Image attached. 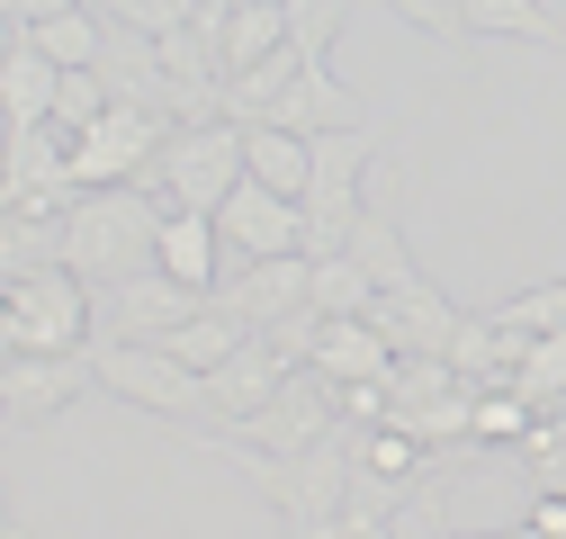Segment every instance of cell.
<instances>
[{"mask_svg": "<svg viewBox=\"0 0 566 539\" xmlns=\"http://www.w3.org/2000/svg\"><path fill=\"white\" fill-rule=\"evenodd\" d=\"M342 19H350V0H289V45H297L306 63H324L333 36H342Z\"/></svg>", "mask_w": 566, "mask_h": 539, "instance_id": "cell-22", "label": "cell"}, {"mask_svg": "<svg viewBox=\"0 0 566 539\" xmlns=\"http://www.w3.org/2000/svg\"><path fill=\"white\" fill-rule=\"evenodd\" d=\"M63 216L73 208H0V270H10V279L54 270L63 261Z\"/></svg>", "mask_w": 566, "mask_h": 539, "instance_id": "cell-16", "label": "cell"}, {"mask_svg": "<svg viewBox=\"0 0 566 539\" xmlns=\"http://www.w3.org/2000/svg\"><path fill=\"white\" fill-rule=\"evenodd\" d=\"M378 10H387V19H405L413 36H441V45H450V36H468V0H378Z\"/></svg>", "mask_w": 566, "mask_h": 539, "instance_id": "cell-25", "label": "cell"}, {"mask_svg": "<svg viewBox=\"0 0 566 539\" xmlns=\"http://www.w3.org/2000/svg\"><path fill=\"white\" fill-rule=\"evenodd\" d=\"M297 369H306V360H289V351L270 342V332H252V342H243L234 360H217V369H207V423H217V432L252 423V414H261V404H270L279 387H289Z\"/></svg>", "mask_w": 566, "mask_h": 539, "instance_id": "cell-8", "label": "cell"}, {"mask_svg": "<svg viewBox=\"0 0 566 539\" xmlns=\"http://www.w3.org/2000/svg\"><path fill=\"white\" fill-rule=\"evenodd\" d=\"M494 315H504V324H522V332H566V279H539V288L504 297Z\"/></svg>", "mask_w": 566, "mask_h": 539, "instance_id": "cell-24", "label": "cell"}, {"mask_svg": "<svg viewBox=\"0 0 566 539\" xmlns=\"http://www.w3.org/2000/svg\"><path fill=\"white\" fill-rule=\"evenodd\" d=\"M531 423H539V404H531L522 387H476V423H468V441H476V450H522Z\"/></svg>", "mask_w": 566, "mask_h": 539, "instance_id": "cell-19", "label": "cell"}, {"mask_svg": "<svg viewBox=\"0 0 566 539\" xmlns=\"http://www.w3.org/2000/svg\"><path fill=\"white\" fill-rule=\"evenodd\" d=\"M91 10L108 28H126V36H180L198 19V0H91Z\"/></svg>", "mask_w": 566, "mask_h": 539, "instance_id": "cell-21", "label": "cell"}, {"mask_svg": "<svg viewBox=\"0 0 566 539\" xmlns=\"http://www.w3.org/2000/svg\"><path fill=\"white\" fill-rule=\"evenodd\" d=\"M432 539H494V530H450V521H441V530H432Z\"/></svg>", "mask_w": 566, "mask_h": 539, "instance_id": "cell-29", "label": "cell"}, {"mask_svg": "<svg viewBox=\"0 0 566 539\" xmlns=\"http://www.w3.org/2000/svg\"><path fill=\"white\" fill-rule=\"evenodd\" d=\"M163 216H171V198H154L145 180L135 189H82L73 216H63V270H82L91 288H117L135 270H154Z\"/></svg>", "mask_w": 566, "mask_h": 539, "instance_id": "cell-1", "label": "cell"}, {"mask_svg": "<svg viewBox=\"0 0 566 539\" xmlns=\"http://www.w3.org/2000/svg\"><path fill=\"white\" fill-rule=\"evenodd\" d=\"M154 270H171V279H189V288L217 297L226 225H217V216H198V208H171V216H163V234H154Z\"/></svg>", "mask_w": 566, "mask_h": 539, "instance_id": "cell-12", "label": "cell"}, {"mask_svg": "<svg viewBox=\"0 0 566 539\" xmlns=\"http://www.w3.org/2000/svg\"><path fill=\"white\" fill-rule=\"evenodd\" d=\"M63 10H91V0H10V28H45Z\"/></svg>", "mask_w": 566, "mask_h": 539, "instance_id": "cell-26", "label": "cell"}, {"mask_svg": "<svg viewBox=\"0 0 566 539\" xmlns=\"http://www.w3.org/2000/svg\"><path fill=\"white\" fill-rule=\"evenodd\" d=\"M494 539H548V530H531V521H504V530H494Z\"/></svg>", "mask_w": 566, "mask_h": 539, "instance_id": "cell-28", "label": "cell"}, {"mask_svg": "<svg viewBox=\"0 0 566 539\" xmlns=\"http://www.w3.org/2000/svg\"><path fill=\"white\" fill-rule=\"evenodd\" d=\"M243 180H252V162H243V126H234V117L171 126V145H163V162H154V189L171 198V208H198V216H217Z\"/></svg>", "mask_w": 566, "mask_h": 539, "instance_id": "cell-4", "label": "cell"}, {"mask_svg": "<svg viewBox=\"0 0 566 539\" xmlns=\"http://www.w3.org/2000/svg\"><path fill=\"white\" fill-rule=\"evenodd\" d=\"M54 99H63V63H45V54L28 45V28H10V63H0V108H10V135L54 126Z\"/></svg>", "mask_w": 566, "mask_h": 539, "instance_id": "cell-13", "label": "cell"}, {"mask_svg": "<svg viewBox=\"0 0 566 539\" xmlns=\"http://www.w3.org/2000/svg\"><path fill=\"white\" fill-rule=\"evenodd\" d=\"M522 395L539 404H566V332H531V360H522Z\"/></svg>", "mask_w": 566, "mask_h": 539, "instance_id": "cell-23", "label": "cell"}, {"mask_svg": "<svg viewBox=\"0 0 566 539\" xmlns=\"http://www.w3.org/2000/svg\"><path fill=\"white\" fill-rule=\"evenodd\" d=\"M91 360H99V395L135 404V414H154V423H207V369L171 360L163 342L108 332V342H91Z\"/></svg>", "mask_w": 566, "mask_h": 539, "instance_id": "cell-3", "label": "cell"}, {"mask_svg": "<svg viewBox=\"0 0 566 539\" xmlns=\"http://www.w3.org/2000/svg\"><path fill=\"white\" fill-rule=\"evenodd\" d=\"M350 261L378 279V297H396V288L422 279V270H413V243H405V225H396L387 208H360V225H350Z\"/></svg>", "mask_w": 566, "mask_h": 539, "instance_id": "cell-17", "label": "cell"}, {"mask_svg": "<svg viewBox=\"0 0 566 539\" xmlns=\"http://www.w3.org/2000/svg\"><path fill=\"white\" fill-rule=\"evenodd\" d=\"M333 432H342V387H333L324 369H297L252 423H234V441H252V450H315V441H333Z\"/></svg>", "mask_w": 566, "mask_h": 539, "instance_id": "cell-5", "label": "cell"}, {"mask_svg": "<svg viewBox=\"0 0 566 539\" xmlns=\"http://www.w3.org/2000/svg\"><path fill=\"white\" fill-rule=\"evenodd\" d=\"M396 332L378 324V315H324V332H315V351H306V369H324L333 387H387L396 378Z\"/></svg>", "mask_w": 566, "mask_h": 539, "instance_id": "cell-11", "label": "cell"}, {"mask_svg": "<svg viewBox=\"0 0 566 539\" xmlns=\"http://www.w3.org/2000/svg\"><path fill=\"white\" fill-rule=\"evenodd\" d=\"M217 225H226V252L234 261H279V252H306V198H279V189L243 180L226 208H217Z\"/></svg>", "mask_w": 566, "mask_h": 539, "instance_id": "cell-9", "label": "cell"}, {"mask_svg": "<svg viewBox=\"0 0 566 539\" xmlns=\"http://www.w3.org/2000/svg\"><path fill=\"white\" fill-rule=\"evenodd\" d=\"M468 36H513V45H539V54H566V28L539 0H468Z\"/></svg>", "mask_w": 566, "mask_h": 539, "instance_id": "cell-18", "label": "cell"}, {"mask_svg": "<svg viewBox=\"0 0 566 539\" xmlns=\"http://www.w3.org/2000/svg\"><path fill=\"white\" fill-rule=\"evenodd\" d=\"M270 126H289V135H342V126H369V117H360V99L333 82V63H297V82L279 91V117Z\"/></svg>", "mask_w": 566, "mask_h": 539, "instance_id": "cell-14", "label": "cell"}, {"mask_svg": "<svg viewBox=\"0 0 566 539\" xmlns=\"http://www.w3.org/2000/svg\"><path fill=\"white\" fill-rule=\"evenodd\" d=\"M315 315H378V279L350 252H324L315 261Z\"/></svg>", "mask_w": 566, "mask_h": 539, "instance_id": "cell-20", "label": "cell"}, {"mask_svg": "<svg viewBox=\"0 0 566 539\" xmlns=\"http://www.w3.org/2000/svg\"><path fill=\"white\" fill-rule=\"evenodd\" d=\"M45 351H91V279L82 270H28L0 306V360H45Z\"/></svg>", "mask_w": 566, "mask_h": 539, "instance_id": "cell-2", "label": "cell"}, {"mask_svg": "<svg viewBox=\"0 0 566 539\" xmlns=\"http://www.w3.org/2000/svg\"><path fill=\"white\" fill-rule=\"evenodd\" d=\"M243 162L261 189L279 198H306L315 189V135H289V126H243Z\"/></svg>", "mask_w": 566, "mask_h": 539, "instance_id": "cell-15", "label": "cell"}, {"mask_svg": "<svg viewBox=\"0 0 566 539\" xmlns=\"http://www.w3.org/2000/svg\"><path fill=\"white\" fill-rule=\"evenodd\" d=\"M217 306L243 315L252 332H279L289 315L315 306V252H279V261H243L234 279H217Z\"/></svg>", "mask_w": 566, "mask_h": 539, "instance_id": "cell-6", "label": "cell"}, {"mask_svg": "<svg viewBox=\"0 0 566 539\" xmlns=\"http://www.w3.org/2000/svg\"><path fill=\"white\" fill-rule=\"evenodd\" d=\"M289 539H324V530H289Z\"/></svg>", "mask_w": 566, "mask_h": 539, "instance_id": "cell-30", "label": "cell"}, {"mask_svg": "<svg viewBox=\"0 0 566 539\" xmlns=\"http://www.w3.org/2000/svg\"><path fill=\"white\" fill-rule=\"evenodd\" d=\"M189 315H207V288L171 279V270H135L108 288V332H126V342H171Z\"/></svg>", "mask_w": 566, "mask_h": 539, "instance_id": "cell-10", "label": "cell"}, {"mask_svg": "<svg viewBox=\"0 0 566 539\" xmlns=\"http://www.w3.org/2000/svg\"><path fill=\"white\" fill-rule=\"evenodd\" d=\"M522 521H531V530H548V539H566V495H548V486H539V504H531Z\"/></svg>", "mask_w": 566, "mask_h": 539, "instance_id": "cell-27", "label": "cell"}, {"mask_svg": "<svg viewBox=\"0 0 566 539\" xmlns=\"http://www.w3.org/2000/svg\"><path fill=\"white\" fill-rule=\"evenodd\" d=\"M91 387H99V360H91V351H45V360H10V369H0V404H10L19 432L73 414Z\"/></svg>", "mask_w": 566, "mask_h": 539, "instance_id": "cell-7", "label": "cell"}]
</instances>
